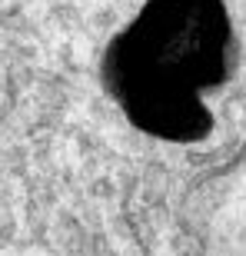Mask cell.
I'll return each mask as SVG.
<instances>
[{
    "instance_id": "6da1fadb",
    "label": "cell",
    "mask_w": 246,
    "mask_h": 256,
    "mask_svg": "<svg viewBox=\"0 0 246 256\" xmlns=\"http://www.w3.org/2000/svg\"><path fill=\"white\" fill-rule=\"evenodd\" d=\"M230 20L220 0H150L106 54V84L130 120L166 140L210 126L203 90L226 70Z\"/></svg>"
}]
</instances>
